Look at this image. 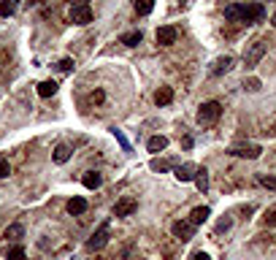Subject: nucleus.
Instances as JSON below:
<instances>
[{
    "instance_id": "28",
    "label": "nucleus",
    "mask_w": 276,
    "mask_h": 260,
    "mask_svg": "<svg viewBox=\"0 0 276 260\" xmlns=\"http://www.w3.org/2000/svg\"><path fill=\"white\" fill-rule=\"evenodd\" d=\"M260 184L268 190H276V176H260Z\"/></svg>"
},
{
    "instance_id": "12",
    "label": "nucleus",
    "mask_w": 276,
    "mask_h": 260,
    "mask_svg": "<svg viewBox=\"0 0 276 260\" xmlns=\"http://www.w3.org/2000/svg\"><path fill=\"white\" fill-rule=\"evenodd\" d=\"M209 217H211L209 206H198V209H192V214H189V222H192V225H203Z\"/></svg>"
},
{
    "instance_id": "29",
    "label": "nucleus",
    "mask_w": 276,
    "mask_h": 260,
    "mask_svg": "<svg viewBox=\"0 0 276 260\" xmlns=\"http://www.w3.org/2000/svg\"><path fill=\"white\" fill-rule=\"evenodd\" d=\"M11 173V165H8V160L5 157H0V179H5Z\"/></svg>"
},
{
    "instance_id": "10",
    "label": "nucleus",
    "mask_w": 276,
    "mask_h": 260,
    "mask_svg": "<svg viewBox=\"0 0 276 260\" xmlns=\"http://www.w3.org/2000/svg\"><path fill=\"white\" fill-rule=\"evenodd\" d=\"M230 68H233V57H217L214 62H211V76H222V73H228Z\"/></svg>"
},
{
    "instance_id": "3",
    "label": "nucleus",
    "mask_w": 276,
    "mask_h": 260,
    "mask_svg": "<svg viewBox=\"0 0 276 260\" xmlns=\"http://www.w3.org/2000/svg\"><path fill=\"white\" fill-rule=\"evenodd\" d=\"M263 54H266V41H255L249 49L244 52V65L246 68H255L257 62L263 60Z\"/></svg>"
},
{
    "instance_id": "26",
    "label": "nucleus",
    "mask_w": 276,
    "mask_h": 260,
    "mask_svg": "<svg viewBox=\"0 0 276 260\" xmlns=\"http://www.w3.org/2000/svg\"><path fill=\"white\" fill-rule=\"evenodd\" d=\"M149 168H152V171H157V173H163V171H168V163H163V160H157V157H154L152 163H149Z\"/></svg>"
},
{
    "instance_id": "21",
    "label": "nucleus",
    "mask_w": 276,
    "mask_h": 260,
    "mask_svg": "<svg viewBox=\"0 0 276 260\" xmlns=\"http://www.w3.org/2000/svg\"><path fill=\"white\" fill-rule=\"evenodd\" d=\"M141 30H133V33H125V36L122 38H119V41H122L125 46H138V44H141Z\"/></svg>"
},
{
    "instance_id": "14",
    "label": "nucleus",
    "mask_w": 276,
    "mask_h": 260,
    "mask_svg": "<svg viewBox=\"0 0 276 260\" xmlns=\"http://www.w3.org/2000/svg\"><path fill=\"white\" fill-rule=\"evenodd\" d=\"M51 160H54L57 165L68 163V160H71V147H68V144H60V147L54 149V155H51Z\"/></svg>"
},
{
    "instance_id": "34",
    "label": "nucleus",
    "mask_w": 276,
    "mask_h": 260,
    "mask_svg": "<svg viewBox=\"0 0 276 260\" xmlns=\"http://www.w3.org/2000/svg\"><path fill=\"white\" fill-rule=\"evenodd\" d=\"M189 260H211L209 255H206V252H192V258Z\"/></svg>"
},
{
    "instance_id": "6",
    "label": "nucleus",
    "mask_w": 276,
    "mask_h": 260,
    "mask_svg": "<svg viewBox=\"0 0 276 260\" xmlns=\"http://www.w3.org/2000/svg\"><path fill=\"white\" fill-rule=\"evenodd\" d=\"M71 22L73 25H90L92 22V8L90 5H73L71 8Z\"/></svg>"
},
{
    "instance_id": "18",
    "label": "nucleus",
    "mask_w": 276,
    "mask_h": 260,
    "mask_svg": "<svg viewBox=\"0 0 276 260\" xmlns=\"http://www.w3.org/2000/svg\"><path fill=\"white\" fill-rule=\"evenodd\" d=\"M195 184H198L200 193H206V190H209V171H206V168L195 171Z\"/></svg>"
},
{
    "instance_id": "13",
    "label": "nucleus",
    "mask_w": 276,
    "mask_h": 260,
    "mask_svg": "<svg viewBox=\"0 0 276 260\" xmlns=\"http://www.w3.org/2000/svg\"><path fill=\"white\" fill-rule=\"evenodd\" d=\"M171 101H174V90H171V87H160V90L154 92V103H157V106H168Z\"/></svg>"
},
{
    "instance_id": "16",
    "label": "nucleus",
    "mask_w": 276,
    "mask_h": 260,
    "mask_svg": "<svg viewBox=\"0 0 276 260\" xmlns=\"http://www.w3.org/2000/svg\"><path fill=\"white\" fill-rule=\"evenodd\" d=\"M22 236H25V228H22L19 222H14V225H8V228H5L3 239H8V241H19Z\"/></svg>"
},
{
    "instance_id": "11",
    "label": "nucleus",
    "mask_w": 276,
    "mask_h": 260,
    "mask_svg": "<svg viewBox=\"0 0 276 260\" xmlns=\"http://www.w3.org/2000/svg\"><path fill=\"white\" fill-rule=\"evenodd\" d=\"M84 211H87V201L84 198H71L68 201V214H73V217H79V214H84Z\"/></svg>"
},
{
    "instance_id": "19",
    "label": "nucleus",
    "mask_w": 276,
    "mask_h": 260,
    "mask_svg": "<svg viewBox=\"0 0 276 260\" xmlns=\"http://www.w3.org/2000/svg\"><path fill=\"white\" fill-rule=\"evenodd\" d=\"M57 92V82H51V79H46V82L38 84V95L41 98H51Z\"/></svg>"
},
{
    "instance_id": "9",
    "label": "nucleus",
    "mask_w": 276,
    "mask_h": 260,
    "mask_svg": "<svg viewBox=\"0 0 276 260\" xmlns=\"http://www.w3.org/2000/svg\"><path fill=\"white\" fill-rule=\"evenodd\" d=\"M136 209H138V204H136L133 198H122V201L114 204V217H130Z\"/></svg>"
},
{
    "instance_id": "31",
    "label": "nucleus",
    "mask_w": 276,
    "mask_h": 260,
    "mask_svg": "<svg viewBox=\"0 0 276 260\" xmlns=\"http://www.w3.org/2000/svg\"><path fill=\"white\" fill-rule=\"evenodd\" d=\"M266 225H276V206L266 211Z\"/></svg>"
},
{
    "instance_id": "32",
    "label": "nucleus",
    "mask_w": 276,
    "mask_h": 260,
    "mask_svg": "<svg viewBox=\"0 0 276 260\" xmlns=\"http://www.w3.org/2000/svg\"><path fill=\"white\" fill-rule=\"evenodd\" d=\"M244 87H246L249 92H257V90H260V82H257V79H249V82H246Z\"/></svg>"
},
{
    "instance_id": "35",
    "label": "nucleus",
    "mask_w": 276,
    "mask_h": 260,
    "mask_svg": "<svg viewBox=\"0 0 276 260\" xmlns=\"http://www.w3.org/2000/svg\"><path fill=\"white\" fill-rule=\"evenodd\" d=\"M268 130H271V133H274V136H276V117L271 119V128H268Z\"/></svg>"
},
{
    "instance_id": "24",
    "label": "nucleus",
    "mask_w": 276,
    "mask_h": 260,
    "mask_svg": "<svg viewBox=\"0 0 276 260\" xmlns=\"http://www.w3.org/2000/svg\"><path fill=\"white\" fill-rule=\"evenodd\" d=\"M16 11V0H3L0 3V16H11Z\"/></svg>"
},
{
    "instance_id": "30",
    "label": "nucleus",
    "mask_w": 276,
    "mask_h": 260,
    "mask_svg": "<svg viewBox=\"0 0 276 260\" xmlns=\"http://www.w3.org/2000/svg\"><path fill=\"white\" fill-rule=\"evenodd\" d=\"M230 225H233V219H230V217L220 219V225H217V233H225V230H230Z\"/></svg>"
},
{
    "instance_id": "37",
    "label": "nucleus",
    "mask_w": 276,
    "mask_h": 260,
    "mask_svg": "<svg viewBox=\"0 0 276 260\" xmlns=\"http://www.w3.org/2000/svg\"><path fill=\"white\" fill-rule=\"evenodd\" d=\"M271 25H274V27H276V14H274V16H271Z\"/></svg>"
},
{
    "instance_id": "1",
    "label": "nucleus",
    "mask_w": 276,
    "mask_h": 260,
    "mask_svg": "<svg viewBox=\"0 0 276 260\" xmlns=\"http://www.w3.org/2000/svg\"><path fill=\"white\" fill-rule=\"evenodd\" d=\"M220 114H222V106L217 101H209V103H203V106L198 108V122L200 125H211V122L220 119Z\"/></svg>"
},
{
    "instance_id": "4",
    "label": "nucleus",
    "mask_w": 276,
    "mask_h": 260,
    "mask_svg": "<svg viewBox=\"0 0 276 260\" xmlns=\"http://www.w3.org/2000/svg\"><path fill=\"white\" fill-rule=\"evenodd\" d=\"M260 152H263V149L257 147V144H238V147H230V155H235V157L255 160V157H260Z\"/></svg>"
},
{
    "instance_id": "36",
    "label": "nucleus",
    "mask_w": 276,
    "mask_h": 260,
    "mask_svg": "<svg viewBox=\"0 0 276 260\" xmlns=\"http://www.w3.org/2000/svg\"><path fill=\"white\" fill-rule=\"evenodd\" d=\"M76 5H87V0H76Z\"/></svg>"
},
{
    "instance_id": "17",
    "label": "nucleus",
    "mask_w": 276,
    "mask_h": 260,
    "mask_svg": "<svg viewBox=\"0 0 276 260\" xmlns=\"http://www.w3.org/2000/svg\"><path fill=\"white\" fill-rule=\"evenodd\" d=\"M100 182H103V176L97 171H87V173H84V187H87V190H97V187H100Z\"/></svg>"
},
{
    "instance_id": "15",
    "label": "nucleus",
    "mask_w": 276,
    "mask_h": 260,
    "mask_svg": "<svg viewBox=\"0 0 276 260\" xmlns=\"http://www.w3.org/2000/svg\"><path fill=\"white\" fill-rule=\"evenodd\" d=\"M165 147H168V138H165V136H152L146 141V149H149V152H163Z\"/></svg>"
},
{
    "instance_id": "2",
    "label": "nucleus",
    "mask_w": 276,
    "mask_h": 260,
    "mask_svg": "<svg viewBox=\"0 0 276 260\" xmlns=\"http://www.w3.org/2000/svg\"><path fill=\"white\" fill-rule=\"evenodd\" d=\"M238 14H241V22H246V25H255V22H263V16H266V8L257 3L252 5H238Z\"/></svg>"
},
{
    "instance_id": "5",
    "label": "nucleus",
    "mask_w": 276,
    "mask_h": 260,
    "mask_svg": "<svg viewBox=\"0 0 276 260\" xmlns=\"http://www.w3.org/2000/svg\"><path fill=\"white\" fill-rule=\"evenodd\" d=\"M171 233H174L176 239H182V241H189V239L195 236V225H192V222H184V219H179V222L171 225Z\"/></svg>"
},
{
    "instance_id": "8",
    "label": "nucleus",
    "mask_w": 276,
    "mask_h": 260,
    "mask_svg": "<svg viewBox=\"0 0 276 260\" xmlns=\"http://www.w3.org/2000/svg\"><path fill=\"white\" fill-rule=\"evenodd\" d=\"M157 44L160 46H174L176 44V38H179V33H176V27H171V25H165V27H157Z\"/></svg>"
},
{
    "instance_id": "33",
    "label": "nucleus",
    "mask_w": 276,
    "mask_h": 260,
    "mask_svg": "<svg viewBox=\"0 0 276 260\" xmlns=\"http://www.w3.org/2000/svg\"><path fill=\"white\" fill-rule=\"evenodd\" d=\"M103 98H106V95H103V90H95V92H92V103H103Z\"/></svg>"
},
{
    "instance_id": "22",
    "label": "nucleus",
    "mask_w": 276,
    "mask_h": 260,
    "mask_svg": "<svg viewBox=\"0 0 276 260\" xmlns=\"http://www.w3.org/2000/svg\"><path fill=\"white\" fill-rule=\"evenodd\" d=\"M192 171H195L192 165H179V168H176V179H179V182H189V179H195Z\"/></svg>"
},
{
    "instance_id": "25",
    "label": "nucleus",
    "mask_w": 276,
    "mask_h": 260,
    "mask_svg": "<svg viewBox=\"0 0 276 260\" xmlns=\"http://www.w3.org/2000/svg\"><path fill=\"white\" fill-rule=\"evenodd\" d=\"M73 65H76V62H73V57H62L60 62H57V68H60L62 73H68V71H73Z\"/></svg>"
},
{
    "instance_id": "23",
    "label": "nucleus",
    "mask_w": 276,
    "mask_h": 260,
    "mask_svg": "<svg viewBox=\"0 0 276 260\" xmlns=\"http://www.w3.org/2000/svg\"><path fill=\"white\" fill-rule=\"evenodd\" d=\"M111 133H114V138L119 141V147H122L125 152H133V147H130V141L125 138V133H122V130H119V128H111Z\"/></svg>"
},
{
    "instance_id": "7",
    "label": "nucleus",
    "mask_w": 276,
    "mask_h": 260,
    "mask_svg": "<svg viewBox=\"0 0 276 260\" xmlns=\"http://www.w3.org/2000/svg\"><path fill=\"white\" fill-rule=\"evenodd\" d=\"M106 241H108V222H103L100 228L92 233V239L87 241V247H90V250H103V247H106Z\"/></svg>"
},
{
    "instance_id": "27",
    "label": "nucleus",
    "mask_w": 276,
    "mask_h": 260,
    "mask_svg": "<svg viewBox=\"0 0 276 260\" xmlns=\"http://www.w3.org/2000/svg\"><path fill=\"white\" fill-rule=\"evenodd\" d=\"M8 260H25V250H22V247H14V250H8Z\"/></svg>"
},
{
    "instance_id": "20",
    "label": "nucleus",
    "mask_w": 276,
    "mask_h": 260,
    "mask_svg": "<svg viewBox=\"0 0 276 260\" xmlns=\"http://www.w3.org/2000/svg\"><path fill=\"white\" fill-rule=\"evenodd\" d=\"M152 8H154V0H136V14L138 16L152 14Z\"/></svg>"
}]
</instances>
